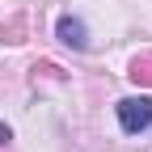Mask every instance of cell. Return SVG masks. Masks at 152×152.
Here are the masks:
<instances>
[{
	"mask_svg": "<svg viewBox=\"0 0 152 152\" xmlns=\"http://www.w3.org/2000/svg\"><path fill=\"white\" fill-rule=\"evenodd\" d=\"M118 123H123V131H131V135L148 131L152 127V102L148 97H123L118 102Z\"/></svg>",
	"mask_w": 152,
	"mask_h": 152,
	"instance_id": "obj_1",
	"label": "cell"
},
{
	"mask_svg": "<svg viewBox=\"0 0 152 152\" xmlns=\"http://www.w3.org/2000/svg\"><path fill=\"white\" fill-rule=\"evenodd\" d=\"M55 34H59V42H64V47H72V51H85V47H89L85 21H80V17H72V13H64L59 21H55Z\"/></svg>",
	"mask_w": 152,
	"mask_h": 152,
	"instance_id": "obj_2",
	"label": "cell"
},
{
	"mask_svg": "<svg viewBox=\"0 0 152 152\" xmlns=\"http://www.w3.org/2000/svg\"><path fill=\"white\" fill-rule=\"evenodd\" d=\"M4 140H9V127H4V123H0V144H4Z\"/></svg>",
	"mask_w": 152,
	"mask_h": 152,
	"instance_id": "obj_3",
	"label": "cell"
}]
</instances>
